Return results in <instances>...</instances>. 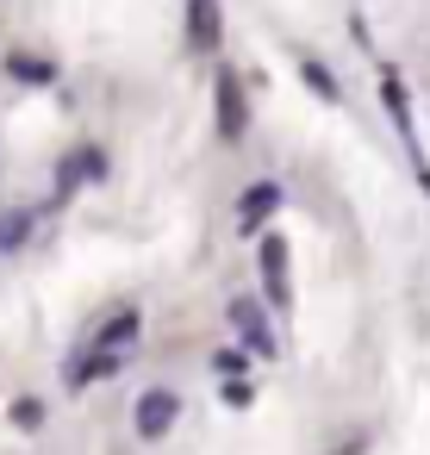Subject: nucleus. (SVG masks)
<instances>
[{
  "label": "nucleus",
  "mask_w": 430,
  "mask_h": 455,
  "mask_svg": "<svg viewBox=\"0 0 430 455\" xmlns=\"http://www.w3.org/2000/svg\"><path fill=\"white\" fill-rule=\"evenodd\" d=\"M380 94H386V113H393V125H399V132H411V107H405V88H399V76H380Z\"/></svg>",
  "instance_id": "obj_10"
},
{
  "label": "nucleus",
  "mask_w": 430,
  "mask_h": 455,
  "mask_svg": "<svg viewBox=\"0 0 430 455\" xmlns=\"http://www.w3.org/2000/svg\"><path fill=\"white\" fill-rule=\"evenodd\" d=\"M138 331H144V312H131V306H125V312H113V318H107V324H100V331L88 337V349H107V355H125V349L138 343Z\"/></svg>",
  "instance_id": "obj_5"
},
{
  "label": "nucleus",
  "mask_w": 430,
  "mask_h": 455,
  "mask_svg": "<svg viewBox=\"0 0 430 455\" xmlns=\"http://www.w3.org/2000/svg\"><path fill=\"white\" fill-rule=\"evenodd\" d=\"M281 206H287L281 181H256V188H243V200H237V225H243V231H262Z\"/></svg>",
  "instance_id": "obj_3"
},
{
  "label": "nucleus",
  "mask_w": 430,
  "mask_h": 455,
  "mask_svg": "<svg viewBox=\"0 0 430 455\" xmlns=\"http://www.w3.org/2000/svg\"><path fill=\"white\" fill-rule=\"evenodd\" d=\"M175 418H181V399H175L169 387H150V393L138 399V411H131V424H138L144 443H163V436L175 430Z\"/></svg>",
  "instance_id": "obj_1"
},
{
  "label": "nucleus",
  "mask_w": 430,
  "mask_h": 455,
  "mask_svg": "<svg viewBox=\"0 0 430 455\" xmlns=\"http://www.w3.org/2000/svg\"><path fill=\"white\" fill-rule=\"evenodd\" d=\"M7 418H13L20 430H38V424H44V405H38V399H13V411H7Z\"/></svg>",
  "instance_id": "obj_12"
},
{
  "label": "nucleus",
  "mask_w": 430,
  "mask_h": 455,
  "mask_svg": "<svg viewBox=\"0 0 430 455\" xmlns=\"http://www.w3.org/2000/svg\"><path fill=\"white\" fill-rule=\"evenodd\" d=\"M212 368H219V380H225V374L237 380V374L250 368V355H243V349H219V355H212Z\"/></svg>",
  "instance_id": "obj_13"
},
{
  "label": "nucleus",
  "mask_w": 430,
  "mask_h": 455,
  "mask_svg": "<svg viewBox=\"0 0 430 455\" xmlns=\"http://www.w3.org/2000/svg\"><path fill=\"white\" fill-rule=\"evenodd\" d=\"M187 38L194 51H219V0H187Z\"/></svg>",
  "instance_id": "obj_6"
},
{
  "label": "nucleus",
  "mask_w": 430,
  "mask_h": 455,
  "mask_svg": "<svg viewBox=\"0 0 430 455\" xmlns=\"http://www.w3.org/2000/svg\"><path fill=\"white\" fill-rule=\"evenodd\" d=\"M299 76H306V88H312V94L337 100V82H330V69H318V63H299Z\"/></svg>",
  "instance_id": "obj_11"
},
{
  "label": "nucleus",
  "mask_w": 430,
  "mask_h": 455,
  "mask_svg": "<svg viewBox=\"0 0 430 455\" xmlns=\"http://www.w3.org/2000/svg\"><path fill=\"white\" fill-rule=\"evenodd\" d=\"M32 231H38V212H26V206H0V256H7V250H26Z\"/></svg>",
  "instance_id": "obj_7"
},
{
  "label": "nucleus",
  "mask_w": 430,
  "mask_h": 455,
  "mask_svg": "<svg viewBox=\"0 0 430 455\" xmlns=\"http://www.w3.org/2000/svg\"><path fill=\"white\" fill-rule=\"evenodd\" d=\"M7 76H13V82H32V88H51V82H57V63H44V57H26V51H13V57H7Z\"/></svg>",
  "instance_id": "obj_9"
},
{
  "label": "nucleus",
  "mask_w": 430,
  "mask_h": 455,
  "mask_svg": "<svg viewBox=\"0 0 430 455\" xmlns=\"http://www.w3.org/2000/svg\"><path fill=\"white\" fill-rule=\"evenodd\" d=\"M243 125H250L243 82H237V69H219V132H225V144H237V138H243Z\"/></svg>",
  "instance_id": "obj_2"
},
{
  "label": "nucleus",
  "mask_w": 430,
  "mask_h": 455,
  "mask_svg": "<svg viewBox=\"0 0 430 455\" xmlns=\"http://www.w3.org/2000/svg\"><path fill=\"white\" fill-rule=\"evenodd\" d=\"M231 318H237V331H243L262 355H275V331L262 324V306H256V299H237V306H231Z\"/></svg>",
  "instance_id": "obj_8"
},
{
  "label": "nucleus",
  "mask_w": 430,
  "mask_h": 455,
  "mask_svg": "<svg viewBox=\"0 0 430 455\" xmlns=\"http://www.w3.org/2000/svg\"><path fill=\"white\" fill-rule=\"evenodd\" d=\"M262 287L275 299V312L293 306V281H287V243L281 237H262Z\"/></svg>",
  "instance_id": "obj_4"
}]
</instances>
